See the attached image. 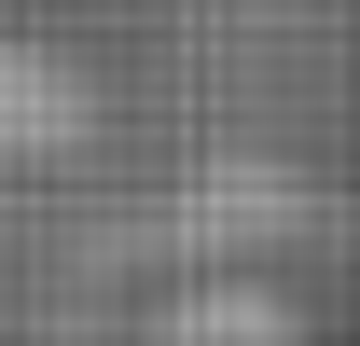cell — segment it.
I'll list each match as a JSON object with an SVG mask.
<instances>
[{
  "label": "cell",
  "instance_id": "1",
  "mask_svg": "<svg viewBox=\"0 0 360 346\" xmlns=\"http://www.w3.org/2000/svg\"><path fill=\"white\" fill-rule=\"evenodd\" d=\"M139 346H333V333H319L277 277H194V291H167L139 319Z\"/></svg>",
  "mask_w": 360,
  "mask_h": 346
},
{
  "label": "cell",
  "instance_id": "2",
  "mask_svg": "<svg viewBox=\"0 0 360 346\" xmlns=\"http://www.w3.org/2000/svg\"><path fill=\"white\" fill-rule=\"evenodd\" d=\"M84 139V84L56 56H0V167L14 153H70Z\"/></svg>",
  "mask_w": 360,
  "mask_h": 346
}]
</instances>
